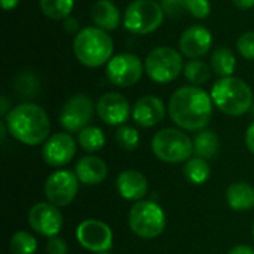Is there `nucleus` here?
Returning <instances> with one entry per match:
<instances>
[{
	"label": "nucleus",
	"instance_id": "7",
	"mask_svg": "<svg viewBox=\"0 0 254 254\" xmlns=\"http://www.w3.org/2000/svg\"><path fill=\"white\" fill-rule=\"evenodd\" d=\"M164 15L161 3L155 0H134L127 6L124 25L132 34H149L161 27Z\"/></svg>",
	"mask_w": 254,
	"mask_h": 254
},
{
	"label": "nucleus",
	"instance_id": "27",
	"mask_svg": "<svg viewBox=\"0 0 254 254\" xmlns=\"http://www.w3.org/2000/svg\"><path fill=\"white\" fill-rule=\"evenodd\" d=\"M183 71L186 79L195 86L207 83L211 77V68L201 60H189Z\"/></svg>",
	"mask_w": 254,
	"mask_h": 254
},
{
	"label": "nucleus",
	"instance_id": "44",
	"mask_svg": "<svg viewBox=\"0 0 254 254\" xmlns=\"http://www.w3.org/2000/svg\"><path fill=\"white\" fill-rule=\"evenodd\" d=\"M253 237H254V223H253Z\"/></svg>",
	"mask_w": 254,
	"mask_h": 254
},
{
	"label": "nucleus",
	"instance_id": "16",
	"mask_svg": "<svg viewBox=\"0 0 254 254\" xmlns=\"http://www.w3.org/2000/svg\"><path fill=\"white\" fill-rule=\"evenodd\" d=\"M97 113L104 124L121 125L125 124L129 118V103L122 94L107 92L98 100Z\"/></svg>",
	"mask_w": 254,
	"mask_h": 254
},
{
	"label": "nucleus",
	"instance_id": "33",
	"mask_svg": "<svg viewBox=\"0 0 254 254\" xmlns=\"http://www.w3.org/2000/svg\"><path fill=\"white\" fill-rule=\"evenodd\" d=\"M161 7L170 18H180L185 12H188L186 0H161Z\"/></svg>",
	"mask_w": 254,
	"mask_h": 254
},
{
	"label": "nucleus",
	"instance_id": "37",
	"mask_svg": "<svg viewBox=\"0 0 254 254\" xmlns=\"http://www.w3.org/2000/svg\"><path fill=\"white\" fill-rule=\"evenodd\" d=\"M232 3L241 10H249L254 6V0H232Z\"/></svg>",
	"mask_w": 254,
	"mask_h": 254
},
{
	"label": "nucleus",
	"instance_id": "40",
	"mask_svg": "<svg viewBox=\"0 0 254 254\" xmlns=\"http://www.w3.org/2000/svg\"><path fill=\"white\" fill-rule=\"evenodd\" d=\"M0 103H1V107H0V115L1 116H7V98L4 95H1L0 98Z\"/></svg>",
	"mask_w": 254,
	"mask_h": 254
},
{
	"label": "nucleus",
	"instance_id": "12",
	"mask_svg": "<svg viewBox=\"0 0 254 254\" xmlns=\"http://www.w3.org/2000/svg\"><path fill=\"white\" fill-rule=\"evenodd\" d=\"M94 115V104L88 95L79 94L67 100L64 104L60 122L64 129L68 132H80L83 128L88 127Z\"/></svg>",
	"mask_w": 254,
	"mask_h": 254
},
{
	"label": "nucleus",
	"instance_id": "31",
	"mask_svg": "<svg viewBox=\"0 0 254 254\" xmlns=\"http://www.w3.org/2000/svg\"><path fill=\"white\" fill-rule=\"evenodd\" d=\"M237 48L246 60L254 61V31L243 33L237 40Z\"/></svg>",
	"mask_w": 254,
	"mask_h": 254
},
{
	"label": "nucleus",
	"instance_id": "8",
	"mask_svg": "<svg viewBox=\"0 0 254 254\" xmlns=\"http://www.w3.org/2000/svg\"><path fill=\"white\" fill-rule=\"evenodd\" d=\"M183 58L174 48L159 46L149 52L144 61L147 76L156 83H170L179 77L183 70Z\"/></svg>",
	"mask_w": 254,
	"mask_h": 254
},
{
	"label": "nucleus",
	"instance_id": "15",
	"mask_svg": "<svg viewBox=\"0 0 254 254\" xmlns=\"http://www.w3.org/2000/svg\"><path fill=\"white\" fill-rule=\"evenodd\" d=\"M213 43V36L208 28L202 25H192L183 31L179 40V48L182 54L190 60H198L204 57Z\"/></svg>",
	"mask_w": 254,
	"mask_h": 254
},
{
	"label": "nucleus",
	"instance_id": "3",
	"mask_svg": "<svg viewBox=\"0 0 254 254\" xmlns=\"http://www.w3.org/2000/svg\"><path fill=\"white\" fill-rule=\"evenodd\" d=\"M73 51L79 63L83 65L101 67L112 60L113 40L107 31L98 27H85L76 34Z\"/></svg>",
	"mask_w": 254,
	"mask_h": 254
},
{
	"label": "nucleus",
	"instance_id": "2",
	"mask_svg": "<svg viewBox=\"0 0 254 254\" xmlns=\"http://www.w3.org/2000/svg\"><path fill=\"white\" fill-rule=\"evenodd\" d=\"M6 127L13 138L27 146L42 144L49 138L51 131L48 113L34 103H22L10 109L6 116Z\"/></svg>",
	"mask_w": 254,
	"mask_h": 254
},
{
	"label": "nucleus",
	"instance_id": "28",
	"mask_svg": "<svg viewBox=\"0 0 254 254\" xmlns=\"http://www.w3.org/2000/svg\"><path fill=\"white\" fill-rule=\"evenodd\" d=\"M9 249L12 254H34L37 249V241L30 232L19 231L12 235Z\"/></svg>",
	"mask_w": 254,
	"mask_h": 254
},
{
	"label": "nucleus",
	"instance_id": "13",
	"mask_svg": "<svg viewBox=\"0 0 254 254\" xmlns=\"http://www.w3.org/2000/svg\"><path fill=\"white\" fill-rule=\"evenodd\" d=\"M28 223L37 234L54 238L63 228V216L54 204L39 202L31 207L28 213Z\"/></svg>",
	"mask_w": 254,
	"mask_h": 254
},
{
	"label": "nucleus",
	"instance_id": "43",
	"mask_svg": "<svg viewBox=\"0 0 254 254\" xmlns=\"http://www.w3.org/2000/svg\"><path fill=\"white\" fill-rule=\"evenodd\" d=\"M97 254H109V252H103V253H97Z\"/></svg>",
	"mask_w": 254,
	"mask_h": 254
},
{
	"label": "nucleus",
	"instance_id": "38",
	"mask_svg": "<svg viewBox=\"0 0 254 254\" xmlns=\"http://www.w3.org/2000/svg\"><path fill=\"white\" fill-rule=\"evenodd\" d=\"M228 254H254V250L249 246H237Z\"/></svg>",
	"mask_w": 254,
	"mask_h": 254
},
{
	"label": "nucleus",
	"instance_id": "19",
	"mask_svg": "<svg viewBox=\"0 0 254 254\" xmlns=\"http://www.w3.org/2000/svg\"><path fill=\"white\" fill-rule=\"evenodd\" d=\"M74 173L80 183L94 186L106 180L109 168L106 162L98 156H83L77 161L74 167Z\"/></svg>",
	"mask_w": 254,
	"mask_h": 254
},
{
	"label": "nucleus",
	"instance_id": "39",
	"mask_svg": "<svg viewBox=\"0 0 254 254\" xmlns=\"http://www.w3.org/2000/svg\"><path fill=\"white\" fill-rule=\"evenodd\" d=\"M18 3H19V0H1V7L4 10H12Z\"/></svg>",
	"mask_w": 254,
	"mask_h": 254
},
{
	"label": "nucleus",
	"instance_id": "18",
	"mask_svg": "<svg viewBox=\"0 0 254 254\" xmlns=\"http://www.w3.org/2000/svg\"><path fill=\"white\" fill-rule=\"evenodd\" d=\"M116 186L119 195L128 201H143L147 193V180L146 177L135 170H125L118 176Z\"/></svg>",
	"mask_w": 254,
	"mask_h": 254
},
{
	"label": "nucleus",
	"instance_id": "20",
	"mask_svg": "<svg viewBox=\"0 0 254 254\" xmlns=\"http://www.w3.org/2000/svg\"><path fill=\"white\" fill-rule=\"evenodd\" d=\"M91 19L95 27L104 31H113L121 24V13L110 0H97L91 7Z\"/></svg>",
	"mask_w": 254,
	"mask_h": 254
},
{
	"label": "nucleus",
	"instance_id": "5",
	"mask_svg": "<svg viewBox=\"0 0 254 254\" xmlns=\"http://www.w3.org/2000/svg\"><path fill=\"white\" fill-rule=\"evenodd\" d=\"M152 150L162 162L179 164L190 159V155L193 153V141H190V138L180 129L164 128L155 134Z\"/></svg>",
	"mask_w": 254,
	"mask_h": 254
},
{
	"label": "nucleus",
	"instance_id": "42",
	"mask_svg": "<svg viewBox=\"0 0 254 254\" xmlns=\"http://www.w3.org/2000/svg\"><path fill=\"white\" fill-rule=\"evenodd\" d=\"M252 113H253V116H254V104L252 106Z\"/></svg>",
	"mask_w": 254,
	"mask_h": 254
},
{
	"label": "nucleus",
	"instance_id": "22",
	"mask_svg": "<svg viewBox=\"0 0 254 254\" xmlns=\"http://www.w3.org/2000/svg\"><path fill=\"white\" fill-rule=\"evenodd\" d=\"M210 63H211V70H214V73L220 77L232 76L237 67V58L234 52L225 46L214 49Z\"/></svg>",
	"mask_w": 254,
	"mask_h": 254
},
{
	"label": "nucleus",
	"instance_id": "4",
	"mask_svg": "<svg viewBox=\"0 0 254 254\" xmlns=\"http://www.w3.org/2000/svg\"><path fill=\"white\" fill-rule=\"evenodd\" d=\"M211 100L228 116H243L253 106V92L240 77H220L211 88Z\"/></svg>",
	"mask_w": 254,
	"mask_h": 254
},
{
	"label": "nucleus",
	"instance_id": "6",
	"mask_svg": "<svg viewBox=\"0 0 254 254\" xmlns=\"http://www.w3.org/2000/svg\"><path fill=\"white\" fill-rule=\"evenodd\" d=\"M128 223L131 231L144 240H152L159 237L165 229V213L164 210L152 201H138L132 205Z\"/></svg>",
	"mask_w": 254,
	"mask_h": 254
},
{
	"label": "nucleus",
	"instance_id": "36",
	"mask_svg": "<svg viewBox=\"0 0 254 254\" xmlns=\"http://www.w3.org/2000/svg\"><path fill=\"white\" fill-rule=\"evenodd\" d=\"M64 28H65V31L67 33H76L77 31V28H79V21L76 19V18H67L65 19V22H64ZM79 33V31H77Z\"/></svg>",
	"mask_w": 254,
	"mask_h": 254
},
{
	"label": "nucleus",
	"instance_id": "24",
	"mask_svg": "<svg viewBox=\"0 0 254 254\" xmlns=\"http://www.w3.org/2000/svg\"><path fill=\"white\" fill-rule=\"evenodd\" d=\"M183 171H185L188 182H190L192 185H202L210 177V165L205 159L199 156L188 159Z\"/></svg>",
	"mask_w": 254,
	"mask_h": 254
},
{
	"label": "nucleus",
	"instance_id": "23",
	"mask_svg": "<svg viewBox=\"0 0 254 254\" xmlns=\"http://www.w3.org/2000/svg\"><path fill=\"white\" fill-rule=\"evenodd\" d=\"M220 150V141L216 132L213 131H201L193 140V152L196 156L202 159L214 158Z\"/></svg>",
	"mask_w": 254,
	"mask_h": 254
},
{
	"label": "nucleus",
	"instance_id": "34",
	"mask_svg": "<svg viewBox=\"0 0 254 254\" xmlns=\"http://www.w3.org/2000/svg\"><path fill=\"white\" fill-rule=\"evenodd\" d=\"M46 250L48 254H67L68 253V249H67V244L64 240L58 238V237H54L48 241V246H46Z\"/></svg>",
	"mask_w": 254,
	"mask_h": 254
},
{
	"label": "nucleus",
	"instance_id": "17",
	"mask_svg": "<svg viewBox=\"0 0 254 254\" xmlns=\"http://www.w3.org/2000/svg\"><path fill=\"white\" fill-rule=\"evenodd\" d=\"M165 116V104L159 97L144 95L134 104L132 119L137 125L143 128H150L158 125Z\"/></svg>",
	"mask_w": 254,
	"mask_h": 254
},
{
	"label": "nucleus",
	"instance_id": "21",
	"mask_svg": "<svg viewBox=\"0 0 254 254\" xmlns=\"http://www.w3.org/2000/svg\"><path fill=\"white\" fill-rule=\"evenodd\" d=\"M226 201L235 211H249L254 208V188L249 183H232L226 190Z\"/></svg>",
	"mask_w": 254,
	"mask_h": 254
},
{
	"label": "nucleus",
	"instance_id": "10",
	"mask_svg": "<svg viewBox=\"0 0 254 254\" xmlns=\"http://www.w3.org/2000/svg\"><path fill=\"white\" fill-rule=\"evenodd\" d=\"M79 190V179L76 173L61 170L52 173L45 182V196L48 202L55 207H65L71 204Z\"/></svg>",
	"mask_w": 254,
	"mask_h": 254
},
{
	"label": "nucleus",
	"instance_id": "32",
	"mask_svg": "<svg viewBox=\"0 0 254 254\" xmlns=\"http://www.w3.org/2000/svg\"><path fill=\"white\" fill-rule=\"evenodd\" d=\"M186 9L192 16L198 19L207 18L211 12V6L208 0H186Z\"/></svg>",
	"mask_w": 254,
	"mask_h": 254
},
{
	"label": "nucleus",
	"instance_id": "30",
	"mask_svg": "<svg viewBox=\"0 0 254 254\" xmlns=\"http://www.w3.org/2000/svg\"><path fill=\"white\" fill-rule=\"evenodd\" d=\"M15 88L19 92V95L33 97L39 91V82L31 73H21L15 82Z\"/></svg>",
	"mask_w": 254,
	"mask_h": 254
},
{
	"label": "nucleus",
	"instance_id": "9",
	"mask_svg": "<svg viewBox=\"0 0 254 254\" xmlns=\"http://www.w3.org/2000/svg\"><path fill=\"white\" fill-rule=\"evenodd\" d=\"M106 74L113 85L119 88H128L140 80L143 74V63L134 54H118L107 63Z\"/></svg>",
	"mask_w": 254,
	"mask_h": 254
},
{
	"label": "nucleus",
	"instance_id": "11",
	"mask_svg": "<svg viewBox=\"0 0 254 254\" xmlns=\"http://www.w3.org/2000/svg\"><path fill=\"white\" fill-rule=\"evenodd\" d=\"M76 238L83 249L94 253L109 252L113 246V232L110 226L95 219L83 220L76 229Z\"/></svg>",
	"mask_w": 254,
	"mask_h": 254
},
{
	"label": "nucleus",
	"instance_id": "26",
	"mask_svg": "<svg viewBox=\"0 0 254 254\" xmlns=\"http://www.w3.org/2000/svg\"><path fill=\"white\" fill-rule=\"evenodd\" d=\"M74 0H40L42 12L51 19H67L73 10Z\"/></svg>",
	"mask_w": 254,
	"mask_h": 254
},
{
	"label": "nucleus",
	"instance_id": "1",
	"mask_svg": "<svg viewBox=\"0 0 254 254\" xmlns=\"http://www.w3.org/2000/svg\"><path fill=\"white\" fill-rule=\"evenodd\" d=\"M168 112L174 124L186 131L204 129L213 115V100L198 86L179 88L170 98Z\"/></svg>",
	"mask_w": 254,
	"mask_h": 254
},
{
	"label": "nucleus",
	"instance_id": "29",
	"mask_svg": "<svg viewBox=\"0 0 254 254\" xmlns=\"http://www.w3.org/2000/svg\"><path fill=\"white\" fill-rule=\"evenodd\" d=\"M116 141L122 149L134 150L138 147V143H140L138 131L132 127H121L116 132Z\"/></svg>",
	"mask_w": 254,
	"mask_h": 254
},
{
	"label": "nucleus",
	"instance_id": "25",
	"mask_svg": "<svg viewBox=\"0 0 254 254\" xmlns=\"http://www.w3.org/2000/svg\"><path fill=\"white\" fill-rule=\"evenodd\" d=\"M80 147L86 152H97L101 150L106 144V137L101 128L98 127H86L77 135Z\"/></svg>",
	"mask_w": 254,
	"mask_h": 254
},
{
	"label": "nucleus",
	"instance_id": "35",
	"mask_svg": "<svg viewBox=\"0 0 254 254\" xmlns=\"http://www.w3.org/2000/svg\"><path fill=\"white\" fill-rule=\"evenodd\" d=\"M246 144H247L249 150L254 155V122L247 128V132H246Z\"/></svg>",
	"mask_w": 254,
	"mask_h": 254
},
{
	"label": "nucleus",
	"instance_id": "41",
	"mask_svg": "<svg viewBox=\"0 0 254 254\" xmlns=\"http://www.w3.org/2000/svg\"><path fill=\"white\" fill-rule=\"evenodd\" d=\"M6 122H0V140L1 141H4V138H6Z\"/></svg>",
	"mask_w": 254,
	"mask_h": 254
},
{
	"label": "nucleus",
	"instance_id": "14",
	"mask_svg": "<svg viewBox=\"0 0 254 254\" xmlns=\"http://www.w3.org/2000/svg\"><path fill=\"white\" fill-rule=\"evenodd\" d=\"M76 153V143L67 132L51 135L43 144V161L51 167H63L68 164Z\"/></svg>",
	"mask_w": 254,
	"mask_h": 254
}]
</instances>
